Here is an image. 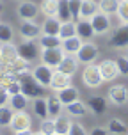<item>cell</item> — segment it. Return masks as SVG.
<instances>
[{
	"mask_svg": "<svg viewBox=\"0 0 128 135\" xmlns=\"http://www.w3.org/2000/svg\"><path fill=\"white\" fill-rule=\"evenodd\" d=\"M54 71L55 69L52 66L41 62V64H37V66L32 68V76L39 82L43 87L46 89V87H50V82H52V75H54Z\"/></svg>",
	"mask_w": 128,
	"mask_h": 135,
	"instance_id": "9",
	"label": "cell"
},
{
	"mask_svg": "<svg viewBox=\"0 0 128 135\" xmlns=\"http://www.w3.org/2000/svg\"><path fill=\"white\" fill-rule=\"evenodd\" d=\"M78 64H80V61L77 59V55L66 54L64 57H62L61 64L57 66V69H61V71H64V73H68V75H71V76H73V75L78 71Z\"/></svg>",
	"mask_w": 128,
	"mask_h": 135,
	"instance_id": "15",
	"label": "cell"
},
{
	"mask_svg": "<svg viewBox=\"0 0 128 135\" xmlns=\"http://www.w3.org/2000/svg\"><path fill=\"white\" fill-rule=\"evenodd\" d=\"M77 59L80 61V64H93V62L98 59V55H100V50L96 46L94 43H91V41H84L82 43L80 50L77 52Z\"/></svg>",
	"mask_w": 128,
	"mask_h": 135,
	"instance_id": "5",
	"label": "cell"
},
{
	"mask_svg": "<svg viewBox=\"0 0 128 135\" xmlns=\"http://www.w3.org/2000/svg\"><path fill=\"white\" fill-rule=\"evenodd\" d=\"M39 133H43V135H55V117L54 119H50V117L41 119Z\"/></svg>",
	"mask_w": 128,
	"mask_h": 135,
	"instance_id": "35",
	"label": "cell"
},
{
	"mask_svg": "<svg viewBox=\"0 0 128 135\" xmlns=\"http://www.w3.org/2000/svg\"><path fill=\"white\" fill-rule=\"evenodd\" d=\"M87 108L96 115H101L107 112V100L103 96H91L87 100Z\"/></svg>",
	"mask_w": 128,
	"mask_h": 135,
	"instance_id": "19",
	"label": "cell"
},
{
	"mask_svg": "<svg viewBox=\"0 0 128 135\" xmlns=\"http://www.w3.org/2000/svg\"><path fill=\"white\" fill-rule=\"evenodd\" d=\"M0 54H2V61L6 62L7 66H9V64H13V62L20 57V54H18V46H14L11 41L0 45Z\"/></svg>",
	"mask_w": 128,
	"mask_h": 135,
	"instance_id": "17",
	"label": "cell"
},
{
	"mask_svg": "<svg viewBox=\"0 0 128 135\" xmlns=\"http://www.w3.org/2000/svg\"><path fill=\"white\" fill-rule=\"evenodd\" d=\"M59 36H61V39H68V37H71V36H77V21L75 20L62 21Z\"/></svg>",
	"mask_w": 128,
	"mask_h": 135,
	"instance_id": "30",
	"label": "cell"
},
{
	"mask_svg": "<svg viewBox=\"0 0 128 135\" xmlns=\"http://www.w3.org/2000/svg\"><path fill=\"white\" fill-rule=\"evenodd\" d=\"M64 55L66 54H64V50H62L61 46H57V48H41V62L52 66L54 69L61 64Z\"/></svg>",
	"mask_w": 128,
	"mask_h": 135,
	"instance_id": "8",
	"label": "cell"
},
{
	"mask_svg": "<svg viewBox=\"0 0 128 135\" xmlns=\"http://www.w3.org/2000/svg\"><path fill=\"white\" fill-rule=\"evenodd\" d=\"M32 110H34V114L37 115L39 119L50 117V112H48V101H46V98H43V96H37V98L32 100Z\"/></svg>",
	"mask_w": 128,
	"mask_h": 135,
	"instance_id": "23",
	"label": "cell"
},
{
	"mask_svg": "<svg viewBox=\"0 0 128 135\" xmlns=\"http://www.w3.org/2000/svg\"><path fill=\"white\" fill-rule=\"evenodd\" d=\"M82 43H84V41H82L78 36H71V37H68V39H62L61 48L64 50V54H73L75 55L78 50H80Z\"/></svg>",
	"mask_w": 128,
	"mask_h": 135,
	"instance_id": "24",
	"label": "cell"
},
{
	"mask_svg": "<svg viewBox=\"0 0 128 135\" xmlns=\"http://www.w3.org/2000/svg\"><path fill=\"white\" fill-rule=\"evenodd\" d=\"M71 85V75L64 73L61 69H55L54 75H52V82H50V89L54 91H61V89Z\"/></svg>",
	"mask_w": 128,
	"mask_h": 135,
	"instance_id": "14",
	"label": "cell"
},
{
	"mask_svg": "<svg viewBox=\"0 0 128 135\" xmlns=\"http://www.w3.org/2000/svg\"><path fill=\"white\" fill-rule=\"evenodd\" d=\"M89 21H91V25H93V30H94L96 36H103V34L110 32V28H112L110 14L103 13V11H98V13H96Z\"/></svg>",
	"mask_w": 128,
	"mask_h": 135,
	"instance_id": "6",
	"label": "cell"
},
{
	"mask_svg": "<svg viewBox=\"0 0 128 135\" xmlns=\"http://www.w3.org/2000/svg\"><path fill=\"white\" fill-rule=\"evenodd\" d=\"M116 62H117V68H119V75L128 76V57L121 55V57L116 59Z\"/></svg>",
	"mask_w": 128,
	"mask_h": 135,
	"instance_id": "39",
	"label": "cell"
},
{
	"mask_svg": "<svg viewBox=\"0 0 128 135\" xmlns=\"http://www.w3.org/2000/svg\"><path fill=\"white\" fill-rule=\"evenodd\" d=\"M6 91L9 93V94H18V93H21V84H20V78L18 80H14L13 84H9L6 87Z\"/></svg>",
	"mask_w": 128,
	"mask_h": 135,
	"instance_id": "42",
	"label": "cell"
},
{
	"mask_svg": "<svg viewBox=\"0 0 128 135\" xmlns=\"http://www.w3.org/2000/svg\"><path fill=\"white\" fill-rule=\"evenodd\" d=\"M14 37V30L9 23H0V43H9Z\"/></svg>",
	"mask_w": 128,
	"mask_h": 135,
	"instance_id": "37",
	"label": "cell"
},
{
	"mask_svg": "<svg viewBox=\"0 0 128 135\" xmlns=\"http://www.w3.org/2000/svg\"><path fill=\"white\" fill-rule=\"evenodd\" d=\"M100 68V73L103 76V82H112L119 76V68H117V62L112 61V59H105L98 64Z\"/></svg>",
	"mask_w": 128,
	"mask_h": 135,
	"instance_id": "13",
	"label": "cell"
},
{
	"mask_svg": "<svg viewBox=\"0 0 128 135\" xmlns=\"http://www.w3.org/2000/svg\"><path fill=\"white\" fill-rule=\"evenodd\" d=\"M30 62L27 61V59H23V57H18L16 61L13 62V64H9V69L13 71L18 78H20L21 75H27L29 73V69H30V66H29Z\"/></svg>",
	"mask_w": 128,
	"mask_h": 135,
	"instance_id": "26",
	"label": "cell"
},
{
	"mask_svg": "<svg viewBox=\"0 0 128 135\" xmlns=\"http://www.w3.org/2000/svg\"><path fill=\"white\" fill-rule=\"evenodd\" d=\"M41 48H57L62 45L61 36H52V34H41L39 36Z\"/></svg>",
	"mask_w": 128,
	"mask_h": 135,
	"instance_id": "28",
	"label": "cell"
},
{
	"mask_svg": "<svg viewBox=\"0 0 128 135\" xmlns=\"http://www.w3.org/2000/svg\"><path fill=\"white\" fill-rule=\"evenodd\" d=\"M41 34H43V28L39 23H36L34 20H21L20 36L23 39H37Z\"/></svg>",
	"mask_w": 128,
	"mask_h": 135,
	"instance_id": "10",
	"label": "cell"
},
{
	"mask_svg": "<svg viewBox=\"0 0 128 135\" xmlns=\"http://www.w3.org/2000/svg\"><path fill=\"white\" fill-rule=\"evenodd\" d=\"M77 36H78L82 41H84V39H86V41L93 39L96 34H94V30H93L91 21H89V20H78V21H77Z\"/></svg>",
	"mask_w": 128,
	"mask_h": 135,
	"instance_id": "20",
	"label": "cell"
},
{
	"mask_svg": "<svg viewBox=\"0 0 128 135\" xmlns=\"http://www.w3.org/2000/svg\"><path fill=\"white\" fill-rule=\"evenodd\" d=\"M39 43H36L34 39H23L21 41V45L18 46V54H20V57H23V59H27L29 62H34L37 61L41 57V50H39Z\"/></svg>",
	"mask_w": 128,
	"mask_h": 135,
	"instance_id": "4",
	"label": "cell"
},
{
	"mask_svg": "<svg viewBox=\"0 0 128 135\" xmlns=\"http://www.w3.org/2000/svg\"><path fill=\"white\" fill-rule=\"evenodd\" d=\"M2 9H4V4H2V2H0V13H2Z\"/></svg>",
	"mask_w": 128,
	"mask_h": 135,
	"instance_id": "45",
	"label": "cell"
},
{
	"mask_svg": "<svg viewBox=\"0 0 128 135\" xmlns=\"http://www.w3.org/2000/svg\"><path fill=\"white\" fill-rule=\"evenodd\" d=\"M93 135H108V128H101V126H96V128L91 130Z\"/></svg>",
	"mask_w": 128,
	"mask_h": 135,
	"instance_id": "44",
	"label": "cell"
},
{
	"mask_svg": "<svg viewBox=\"0 0 128 135\" xmlns=\"http://www.w3.org/2000/svg\"><path fill=\"white\" fill-rule=\"evenodd\" d=\"M29 96H25L23 93H18V94H11L9 98V105L13 107V110H27L29 105Z\"/></svg>",
	"mask_w": 128,
	"mask_h": 135,
	"instance_id": "27",
	"label": "cell"
},
{
	"mask_svg": "<svg viewBox=\"0 0 128 135\" xmlns=\"http://www.w3.org/2000/svg\"><path fill=\"white\" fill-rule=\"evenodd\" d=\"M66 110H68V114L71 115V117H84L89 108H87V103L77 100V101H73V103L66 105Z\"/></svg>",
	"mask_w": 128,
	"mask_h": 135,
	"instance_id": "25",
	"label": "cell"
},
{
	"mask_svg": "<svg viewBox=\"0 0 128 135\" xmlns=\"http://www.w3.org/2000/svg\"><path fill=\"white\" fill-rule=\"evenodd\" d=\"M108 133H117V135H121V133H128V128H126V124L121 121V119H117V117H112L110 121H108Z\"/></svg>",
	"mask_w": 128,
	"mask_h": 135,
	"instance_id": "33",
	"label": "cell"
},
{
	"mask_svg": "<svg viewBox=\"0 0 128 135\" xmlns=\"http://www.w3.org/2000/svg\"><path fill=\"white\" fill-rule=\"evenodd\" d=\"M11 130L18 135L23 133H30V128H32V117L29 112L25 110H14L13 119H11Z\"/></svg>",
	"mask_w": 128,
	"mask_h": 135,
	"instance_id": "1",
	"label": "cell"
},
{
	"mask_svg": "<svg viewBox=\"0 0 128 135\" xmlns=\"http://www.w3.org/2000/svg\"><path fill=\"white\" fill-rule=\"evenodd\" d=\"M59 0H43L41 2V13L45 16H57Z\"/></svg>",
	"mask_w": 128,
	"mask_h": 135,
	"instance_id": "31",
	"label": "cell"
},
{
	"mask_svg": "<svg viewBox=\"0 0 128 135\" xmlns=\"http://www.w3.org/2000/svg\"><path fill=\"white\" fill-rule=\"evenodd\" d=\"M107 96H108V100L112 101L114 105L123 107V105L128 101V87H125V85H121V84L110 85L108 91H107Z\"/></svg>",
	"mask_w": 128,
	"mask_h": 135,
	"instance_id": "11",
	"label": "cell"
},
{
	"mask_svg": "<svg viewBox=\"0 0 128 135\" xmlns=\"http://www.w3.org/2000/svg\"><path fill=\"white\" fill-rule=\"evenodd\" d=\"M46 101H48V112H50V115H59L62 112V101L59 100V96H48L46 98Z\"/></svg>",
	"mask_w": 128,
	"mask_h": 135,
	"instance_id": "32",
	"label": "cell"
},
{
	"mask_svg": "<svg viewBox=\"0 0 128 135\" xmlns=\"http://www.w3.org/2000/svg\"><path fill=\"white\" fill-rule=\"evenodd\" d=\"M57 18L61 21H71L75 20L71 9H69V0H59V9H57Z\"/></svg>",
	"mask_w": 128,
	"mask_h": 135,
	"instance_id": "29",
	"label": "cell"
},
{
	"mask_svg": "<svg viewBox=\"0 0 128 135\" xmlns=\"http://www.w3.org/2000/svg\"><path fill=\"white\" fill-rule=\"evenodd\" d=\"M126 57H128V52H126Z\"/></svg>",
	"mask_w": 128,
	"mask_h": 135,
	"instance_id": "46",
	"label": "cell"
},
{
	"mask_svg": "<svg viewBox=\"0 0 128 135\" xmlns=\"http://www.w3.org/2000/svg\"><path fill=\"white\" fill-rule=\"evenodd\" d=\"M108 45L112 48H126L128 46V23H121L110 32Z\"/></svg>",
	"mask_w": 128,
	"mask_h": 135,
	"instance_id": "7",
	"label": "cell"
},
{
	"mask_svg": "<svg viewBox=\"0 0 128 135\" xmlns=\"http://www.w3.org/2000/svg\"><path fill=\"white\" fill-rule=\"evenodd\" d=\"M116 16L119 18L121 23H128V0H121L119 2V7L116 11Z\"/></svg>",
	"mask_w": 128,
	"mask_h": 135,
	"instance_id": "38",
	"label": "cell"
},
{
	"mask_svg": "<svg viewBox=\"0 0 128 135\" xmlns=\"http://www.w3.org/2000/svg\"><path fill=\"white\" fill-rule=\"evenodd\" d=\"M61 25H62V21L59 20L57 16H46V20L43 21L41 28H43V34L59 36V32H61Z\"/></svg>",
	"mask_w": 128,
	"mask_h": 135,
	"instance_id": "21",
	"label": "cell"
},
{
	"mask_svg": "<svg viewBox=\"0 0 128 135\" xmlns=\"http://www.w3.org/2000/svg\"><path fill=\"white\" fill-rule=\"evenodd\" d=\"M9 98H11V94L7 93L6 89L0 91V107H2V105H7V103H9Z\"/></svg>",
	"mask_w": 128,
	"mask_h": 135,
	"instance_id": "43",
	"label": "cell"
},
{
	"mask_svg": "<svg viewBox=\"0 0 128 135\" xmlns=\"http://www.w3.org/2000/svg\"><path fill=\"white\" fill-rule=\"evenodd\" d=\"M98 11H100V4L96 0H82L80 18L78 20H91Z\"/></svg>",
	"mask_w": 128,
	"mask_h": 135,
	"instance_id": "18",
	"label": "cell"
},
{
	"mask_svg": "<svg viewBox=\"0 0 128 135\" xmlns=\"http://www.w3.org/2000/svg\"><path fill=\"white\" fill-rule=\"evenodd\" d=\"M86 133H87L86 126L78 121H75L73 124H71V128H69V135H86Z\"/></svg>",
	"mask_w": 128,
	"mask_h": 135,
	"instance_id": "41",
	"label": "cell"
},
{
	"mask_svg": "<svg viewBox=\"0 0 128 135\" xmlns=\"http://www.w3.org/2000/svg\"><path fill=\"white\" fill-rule=\"evenodd\" d=\"M16 13L20 16V20H36L37 14H39V7L32 0H21Z\"/></svg>",
	"mask_w": 128,
	"mask_h": 135,
	"instance_id": "12",
	"label": "cell"
},
{
	"mask_svg": "<svg viewBox=\"0 0 128 135\" xmlns=\"http://www.w3.org/2000/svg\"><path fill=\"white\" fill-rule=\"evenodd\" d=\"M69 117L71 115H64V114L55 115V133L57 135H69V128L73 124V121Z\"/></svg>",
	"mask_w": 128,
	"mask_h": 135,
	"instance_id": "22",
	"label": "cell"
},
{
	"mask_svg": "<svg viewBox=\"0 0 128 135\" xmlns=\"http://www.w3.org/2000/svg\"><path fill=\"white\" fill-rule=\"evenodd\" d=\"M82 82L84 85L89 89H96L103 84V76L100 73V68L96 66L94 62L93 64H86L84 68V73H82Z\"/></svg>",
	"mask_w": 128,
	"mask_h": 135,
	"instance_id": "3",
	"label": "cell"
},
{
	"mask_svg": "<svg viewBox=\"0 0 128 135\" xmlns=\"http://www.w3.org/2000/svg\"><path fill=\"white\" fill-rule=\"evenodd\" d=\"M57 96H59V100L62 101V105L66 107V105H69V103L80 100V91L75 87V85H68V87L57 91Z\"/></svg>",
	"mask_w": 128,
	"mask_h": 135,
	"instance_id": "16",
	"label": "cell"
},
{
	"mask_svg": "<svg viewBox=\"0 0 128 135\" xmlns=\"http://www.w3.org/2000/svg\"><path fill=\"white\" fill-rule=\"evenodd\" d=\"M20 84H21V93L25 96H29L30 100L37 98V96H43V93H45V87L29 73L20 76Z\"/></svg>",
	"mask_w": 128,
	"mask_h": 135,
	"instance_id": "2",
	"label": "cell"
},
{
	"mask_svg": "<svg viewBox=\"0 0 128 135\" xmlns=\"http://www.w3.org/2000/svg\"><path fill=\"white\" fill-rule=\"evenodd\" d=\"M119 2L121 0H100L98 4H100V11L107 14H116L117 11V7H119Z\"/></svg>",
	"mask_w": 128,
	"mask_h": 135,
	"instance_id": "36",
	"label": "cell"
},
{
	"mask_svg": "<svg viewBox=\"0 0 128 135\" xmlns=\"http://www.w3.org/2000/svg\"><path fill=\"white\" fill-rule=\"evenodd\" d=\"M14 110L11 105H2L0 107V126H9L11 119H13Z\"/></svg>",
	"mask_w": 128,
	"mask_h": 135,
	"instance_id": "34",
	"label": "cell"
},
{
	"mask_svg": "<svg viewBox=\"0 0 128 135\" xmlns=\"http://www.w3.org/2000/svg\"><path fill=\"white\" fill-rule=\"evenodd\" d=\"M80 7H82V0H69V9H71V14H73L75 20L80 18Z\"/></svg>",
	"mask_w": 128,
	"mask_h": 135,
	"instance_id": "40",
	"label": "cell"
}]
</instances>
